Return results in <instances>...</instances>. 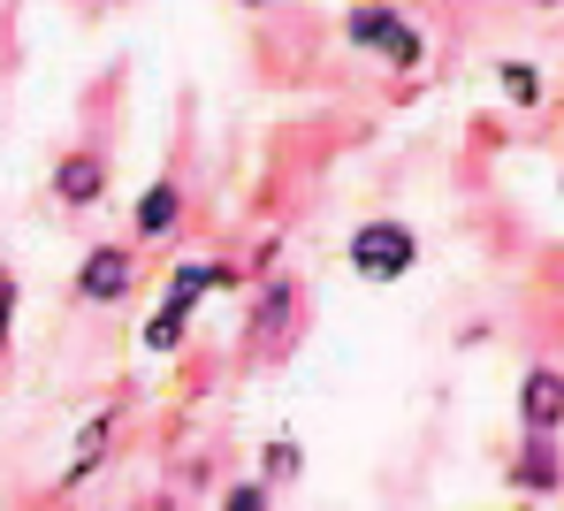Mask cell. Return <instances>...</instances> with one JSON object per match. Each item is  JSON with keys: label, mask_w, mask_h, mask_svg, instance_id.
Segmentation results:
<instances>
[{"label": "cell", "mask_w": 564, "mask_h": 511, "mask_svg": "<svg viewBox=\"0 0 564 511\" xmlns=\"http://www.w3.org/2000/svg\"><path fill=\"white\" fill-rule=\"evenodd\" d=\"M519 481H527V489H542V497L557 489V450H550V435H534V443H527V458H519Z\"/></svg>", "instance_id": "cell-10"}, {"label": "cell", "mask_w": 564, "mask_h": 511, "mask_svg": "<svg viewBox=\"0 0 564 511\" xmlns=\"http://www.w3.org/2000/svg\"><path fill=\"white\" fill-rule=\"evenodd\" d=\"M115 435H122V405H99L93 420L77 427V443H69V474H62V489L93 481L99 466H107V450H115Z\"/></svg>", "instance_id": "cell-5"}, {"label": "cell", "mask_w": 564, "mask_h": 511, "mask_svg": "<svg viewBox=\"0 0 564 511\" xmlns=\"http://www.w3.org/2000/svg\"><path fill=\"white\" fill-rule=\"evenodd\" d=\"M496 85L511 107H542V69L534 62H496Z\"/></svg>", "instance_id": "cell-9"}, {"label": "cell", "mask_w": 564, "mask_h": 511, "mask_svg": "<svg viewBox=\"0 0 564 511\" xmlns=\"http://www.w3.org/2000/svg\"><path fill=\"white\" fill-rule=\"evenodd\" d=\"M8 320H15V283H0V344H8Z\"/></svg>", "instance_id": "cell-14"}, {"label": "cell", "mask_w": 564, "mask_h": 511, "mask_svg": "<svg viewBox=\"0 0 564 511\" xmlns=\"http://www.w3.org/2000/svg\"><path fill=\"white\" fill-rule=\"evenodd\" d=\"M534 8H557V0H534Z\"/></svg>", "instance_id": "cell-15"}, {"label": "cell", "mask_w": 564, "mask_h": 511, "mask_svg": "<svg viewBox=\"0 0 564 511\" xmlns=\"http://www.w3.org/2000/svg\"><path fill=\"white\" fill-rule=\"evenodd\" d=\"M176 221H184V192H176V184L161 176V184H153V192L138 199V237H169Z\"/></svg>", "instance_id": "cell-8"}, {"label": "cell", "mask_w": 564, "mask_h": 511, "mask_svg": "<svg viewBox=\"0 0 564 511\" xmlns=\"http://www.w3.org/2000/svg\"><path fill=\"white\" fill-rule=\"evenodd\" d=\"M130 283H138V252L130 244H99V252H85V268H77V298L85 306L130 298Z\"/></svg>", "instance_id": "cell-3"}, {"label": "cell", "mask_w": 564, "mask_h": 511, "mask_svg": "<svg viewBox=\"0 0 564 511\" xmlns=\"http://www.w3.org/2000/svg\"><path fill=\"white\" fill-rule=\"evenodd\" d=\"M519 420H527V435H557V427H564V374H557V367H534V374H527V390H519Z\"/></svg>", "instance_id": "cell-6"}, {"label": "cell", "mask_w": 564, "mask_h": 511, "mask_svg": "<svg viewBox=\"0 0 564 511\" xmlns=\"http://www.w3.org/2000/svg\"><path fill=\"white\" fill-rule=\"evenodd\" d=\"M297 474H305V450H297L290 435H282V443H268V489H275V481H297Z\"/></svg>", "instance_id": "cell-12"}, {"label": "cell", "mask_w": 564, "mask_h": 511, "mask_svg": "<svg viewBox=\"0 0 564 511\" xmlns=\"http://www.w3.org/2000/svg\"><path fill=\"white\" fill-rule=\"evenodd\" d=\"M412 260H420V237H412L404 221H359V229H351V268H359L367 283H404Z\"/></svg>", "instance_id": "cell-1"}, {"label": "cell", "mask_w": 564, "mask_h": 511, "mask_svg": "<svg viewBox=\"0 0 564 511\" xmlns=\"http://www.w3.org/2000/svg\"><path fill=\"white\" fill-rule=\"evenodd\" d=\"M221 504H229V511H268V481H237Z\"/></svg>", "instance_id": "cell-13"}, {"label": "cell", "mask_w": 564, "mask_h": 511, "mask_svg": "<svg viewBox=\"0 0 564 511\" xmlns=\"http://www.w3.org/2000/svg\"><path fill=\"white\" fill-rule=\"evenodd\" d=\"M252 336H260L268 351H290V336H297V283H290V275H268V283H260V298H252Z\"/></svg>", "instance_id": "cell-4"}, {"label": "cell", "mask_w": 564, "mask_h": 511, "mask_svg": "<svg viewBox=\"0 0 564 511\" xmlns=\"http://www.w3.org/2000/svg\"><path fill=\"white\" fill-rule=\"evenodd\" d=\"M184 320H191V313L161 306V313H153V328H145V351H176V344H184Z\"/></svg>", "instance_id": "cell-11"}, {"label": "cell", "mask_w": 564, "mask_h": 511, "mask_svg": "<svg viewBox=\"0 0 564 511\" xmlns=\"http://www.w3.org/2000/svg\"><path fill=\"white\" fill-rule=\"evenodd\" d=\"M344 31H351L367 54H381L389 69H412V62H420V31H412L404 15H389V8H359Z\"/></svg>", "instance_id": "cell-2"}, {"label": "cell", "mask_w": 564, "mask_h": 511, "mask_svg": "<svg viewBox=\"0 0 564 511\" xmlns=\"http://www.w3.org/2000/svg\"><path fill=\"white\" fill-rule=\"evenodd\" d=\"M54 192L69 206H93L99 192H107V161H99V153H69V161L54 168Z\"/></svg>", "instance_id": "cell-7"}]
</instances>
